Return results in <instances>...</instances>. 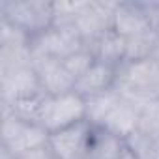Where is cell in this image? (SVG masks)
<instances>
[{
	"mask_svg": "<svg viewBox=\"0 0 159 159\" xmlns=\"http://www.w3.org/2000/svg\"><path fill=\"white\" fill-rule=\"evenodd\" d=\"M86 120V99L75 90L60 96H45L38 109L36 122L51 135Z\"/></svg>",
	"mask_w": 159,
	"mask_h": 159,
	"instance_id": "obj_1",
	"label": "cell"
},
{
	"mask_svg": "<svg viewBox=\"0 0 159 159\" xmlns=\"http://www.w3.org/2000/svg\"><path fill=\"white\" fill-rule=\"evenodd\" d=\"M0 19L36 38L54 25V8L43 0H0Z\"/></svg>",
	"mask_w": 159,
	"mask_h": 159,
	"instance_id": "obj_2",
	"label": "cell"
},
{
	"mask_svg": "<svg viewBox=\"0 0 159 159\" xmlns=\"http://www.w3.org/2000/svg\"><path fill=\"white\" fill-rule=\"evenodd\" d=\"M49 144V133L36 122L21 120L13 114L2 116V146L15 157Z\"/></svg>",
	"mask_w": 159,
	"mask_h": 159,
	"instance_id": "obj_3",
	"label": "cell"
},
{
	"mask_svg": "<svg viewBox=\"0 0 159 159\" xmlns=\"http://www.w3.org/2000/svg\"><path fill=\"white\" fill-rule=\"evenodd\" d=\"M83 47H84V41H83L81 34L77 32V28L73 25H67V26L52 25L43 34L32 38L34 54L52 56V58H58V60L67 58L69 54L77 52Z\"/></svg>",
	"mask_w": 159,
	"mask_h": 159,
	"instance_id": "obj_4",
	"label": "cell"
},
{
	"mask_svg": "<svg viewBox=\"0 0 159 159\" xmlns=\"http://www.w3.org/2000/svg\"><path fill=\"white\" fill-rule=\"evenodd\" d=\"M0 94H2L0 98L2 103H17L45 96L34 66L0 73Z\"/></svg>",
	"mask_w": 159,
	"mask_h": 159,
	"instance_id": "obj_5",
	"label": "cell"
},
{
	"mask_svg": "<svg viewBox=\"0 0 159 159\" xmlns=\"http://www.w3.org/2000/svg\"><path fill=\"white\" fill-rule=\"evenodd\" d=\"M118 2H86L84 10L79 13L75 19L73 26L81 34L84 45H90L98 41L105 32L112 30V21H114V11H116Z\"/></svg>",
	"mask_w": 159,
	"mask_h": 159,
	"instance_id": "obj_6",
	"label": "cell"
},
{
	"mask_svg": "<svg viewBox=\"0 0 159 159\" xmlns=\"http://www.w3.org/2000/svg\"><path fill=\"white\" fill-rule=\"evenodd\" d=\"M94 125L88 120L73 124L66 129L49 135V148L54 152L58 159H84Z\"/></svg>",
	"mask_w": 159,
	"mask_h": 159,
	"instance_id": "obj_7",
	"label": "cell"
},
{
	"mask_svg": "<svg viewBox=\"0 0 159 159\" xmlns=\"http://www.w3.org/2000/svg\"><path fill=\"white\" fill-rule=\"evenodd\" d=\"M32 66L39 77L45 96H60V94H67L75 90V79L69 75L62 60L52 58V56L34 54Z\"/></svg>",
	"mask_w": 159,
	"mask_h": 159,
	"instance_id": "obj_8",
	"label": "cell"
},
{
	"mask_svg": "<svg viewBox=\"0 0 159 159\" xmlns=\"http://www.w3.org/2000/svg\"><path fill=\"white\" fill-rule=\"evenodd\" d=\"M118 83V67H112L103 62H94V66L77 79L75 83V92L83 96L84 99H90L94 96L105 94L112 88H116Z\"/></svg>",
	"mask_w": 159,
	"mask_h": 159,
	"instance_id": "obj_9",
	"label": "cell"
},
{
	"mask_svg": "<svg viewBox=\"0 0 159 159\" xmlns=\"http://www.w3.org/2000/svg\"><path fill=\"white\" fill-rule=\"evenodd\" d=\"M112 30L125 39L150 32L152 26L142 2H118L112 21Z\"/></svg>",
	"mask_w": 159,
	"mask_h": 159,
	"instance_id": "obj_10",
	"label": "cell"
},
{
	"mask_svg": "<svg viewBox=\"0 0 159 159\" xmlns=\"http://www.w3.org/2000/svg\"><path fill=\"white\" fill-rule=\"evenodd\" d=\"M101 127L114 133L120 139H127L133 131L139 129V109L133 103L120 98V101L109 112V116L105 118Z\"/></svg>",
	"mask_w": 159,
	"mask_h": 159,
	"instance_id": "obj_11",
	"label": "cell"
},
{
	"mask_svg": "<svg viewBox=\"0 0 159 159\" xmlns=\"http://www.w3.org/2000/svg\"><path fill=\"white\" fill-rule=\"evenodd\" d=\"M98 62L109 64L112 67H122L125 62V38H122L120 34H116L114 30L105 32L98 41L86 45Z\"/></svg>",
	"mask_w": 159,
	"mask_h": 159,
	"instance_id": "obj_12",
	"label": "cell"
},
{
	"mask_svg": "<svg viewBox=\"0 0 159 159\" xmlns=\"http://www.w3.org/2000/svg\"><path fill=\"white\" fill-rule=\"evenodd\" d=\"M124 146H125L124 139L116 137L114 133L103 127H94L84 159H118Z\"/></svg>",
	"mask_w": 159,
	"mask_h": 159,
	"instance_id": "obj_13",
	"label": "cell"
},
{
	"mask_svg": "<svg viewBox=\"0 0 159 159\" xmlns=\"http://www.w3.org/2000/svg\"><path fill=\"white\" fill-rule=\"evenodd\" d=\"M120 98L122 96L118 94V90L112 88L105 94H99V96H94V98L86 99V120L94 127H101L105 118L109 116V112L120 101Z\"/></svg>",
	"mask_w": 159,
	"mask_h": 159,
	"instance_id": "obj_14",
	"label": "cell"
},
{
	"mask_svg": "<svg viewBox=\"0 0 159 159\" xmlns=\"http://www.w3.org/2000/svg\"><path fill=\"white\" fill-rule=\"evenodd\" d=\"M157 41H159V34H155L153 30L140 34V36L127 38L125 39V62L124 64H133V62L152 58Z\"/></svg>",
	"mask_w": 159,
	"mask_h": 159,
	"instance_id": "obj_15",
	"label": "cell"
},
{
	"mask_svg": "<svg viewBox=\"0 0 159 159\" xmlns=\"http://www.w3.org/2000/svg\"><path fill=\"white\" fill-rule=\"evenodd\" d=\"M125 142V148L137 157V159H153L155 155V150H157V144L159 140L144 135L142 131H133L127 139H124Z\"/></svg>",
	"mask_w": 159,
	"mask_h": 159,
	"instance_id": "obj_16",
	"label": "cell"
},
{
	"mask_svg": "<svg viewBox=\"0 0 159 159\" xmlns=\"http://www.w3.org/2000/svg\"><path fill=\"white\" fill-rule=\"evenodd\" d=\"M62 62H64L66 69L69 71V75L75 79V83H77V79H79V77H83V75H84L92 66H94L96 56H94V52L84 45L83 49H79L77 52L69 54V56H67V58H64Z\"/></svg>",
	"mask_w": 159,
	"mask_h": 159,
	"instance_id": "obj_17",
	"label": "cell"
},
{
	"mask_svg": "<svg viewBox=\"0 0 159 159\" xmlns=\"http://www.w3.org/2000/svg\"><path fill=\"white\" fill-rule=\"evenodd\" d=\"M139 131L159 140V99L146 103L139 111Z\"/></svg>",
	"mask_w": 159,
	"mask_h": 159,
	"instance_id": "obj_18",
	"label": "cell"
},
{
	"mask_svg": "<svg viewBox=\"0 0 159 159\" xmlns=\"http://www.w3.org/2000/svg\"><path fill=\"white\" fill-rule=\"evenodd\" d=\"M86 2H79V0H60V2H52V8H54V25L56 26H67V25H73L75 19L79 17L84 10Z\"/></svg>",
	"mask_w": 159,
	"mask_h": 159,
	"instance_id": "obj_19",
	"label": "cell"
},
{
	"mask_svg": "<svg viewBox=\"0 0 159 159\" xmlns=\"http://www.w3.org/2000/svg\"><path fill=\"white\" fill-rule=\"evenodd\" d=\"M30 43H32V38L25 30L0 19V47H21Z\"/></svg>",
	"mask_w": 159,
	"mask_h": 159,
	"instance_id": "obj_20",
	"label": "cell"
},
{
	"mask_svg": "<svg viewBox=\"0 0 159 159\" xmlns=\"http://www.w3.org/2000/svg\"><path fill=\"white\" fill-rule=\"evenodd\" d=\"M17 159H58V157L54 155V152L47 144V146L36 148V150H32V152H28V153H25V155H21Z\"/></svg>",
	"mask_w": 159,
	"mask_h": 159,
	"instance_id": "obj_21",
	"label": "cell"
},
{
	"mask_svg": "<svg viewBox=\"0 0 159 159\" xmlns=\"http://www.w3.org/2000/svg\"><path fill=\"white\" fill-rule=\"evenodd\" d=\"M152 60L159 64V41H157V45H155V49H153V54H152Z\"/></svg>",
	"mask_w": 159,
	"mask_h": 159,
	"instance_id": "obj_22",
	"label": "cell"
},
{
	"mask_svg": "<svg viewBox=\"0 0 159 159\" xmlns=\"http://www.w3.org/2000/svg\"><path fill=\"white\" fill-rule=\"evenodd\" d=\"M153 159H159V144H157V150H155V155H153Z\"/></svg>",
	"mask_w": 159,
	"mask_h": 159,
	"instance_id": "obj_23",
	"label": "cell"
}]
</instances>
